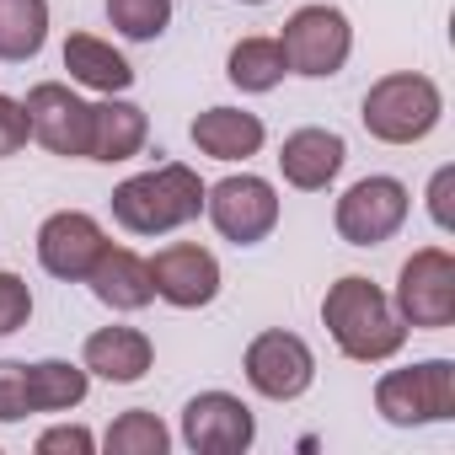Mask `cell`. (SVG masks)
<instances>
[{"mask_svg":"<svg viewBox=\"0 0 455 455\" xmlns=\"http://www.w3.org/2000/svg\"><path fill=\"white\" fill-rule=\"evenodd\" d=\"M28 316H33V290H28V279H22V274H0V338L22 332Z\"/></svg>","mask_w":455,"mask_h":455,"instance_id":"25","label":"cell"},{"mask_svg":"<svg viewBox=\"0 0 455 455\" xmlns=\"http://www.w3.org/2000/svg\"><path fill=\"white\" fill-rule=\"evenodd\" d=\"M343 161H348V145H343L338 129H295V134H284V145H279V172H284V182L300 188V193L332 188L338 172H343Z\"/></svg>","mask_w":455,"mask_h":455,"instance_id":"14","label":"cell"},{"mask_svg":"<svg viewBox=\"0 0 455 455\" xmlns=\"http://www.w3.org/2000/svg\"><path fill=\"white\" fill-rule=\"evenodd\" d=\"M204 214L209 225L225 236V242H236V247H258L274 236V225H279V193L268 177H220L214 188H204Z\"/></svg>","mask_w":455,"mask_h":455,"instance_id":"7","label":"cell"},{"mask_svg":"<svg viewBox=\"0 0 455 455\" xmlns=\"http://www.w3.org/2000/svg\"><path fill=\"white\" fill-rule=\"evenodd\" d=\"M150 140V118L145 108L124 102V97H108L92 108V140H86V161H134Z\"/></svg>","mask_w":455,"mask_h":455,"instance_id":"17","label":"cell"},{"mask_svg":"<svg viewBox=\"0 0 455 455\" xmlns=\"http://www.w3.org/2000/svg\"><path fill=\"white\" fill-rule=\"evenodd\" d=\"M81 364H86V375H102L113 386H134L156 364V343L140 327H97L81 348Z\"/></svg>","mask_w":455,"mask_h":455,"instance_id":"15","label":"cell"},{"mask_svg":"<svg viewBox=\"0 0 455 455\" xmlns=\"http://www.w3.org/2000/svg\"><path fill=\"white\" fill-rule=\"evenodd\" d=\"M108 22L129 44H156L172 22V0H108Z\"/></svg>","mask_w":455,"mask_h":455,"instance_id":"24","label":"cell"},{"mask_svg":"<svg viewBox=\"0 0 455 455\" xmlns=\"http://www.w3.org/2000/svg\"><path fill=\"white\" fill-rule=\"evenodd\" d=\"M375 407L396 428L450 423L455 418V359H423L407 370H386L375 380Z\"/></svg>","mask_w":455,"mask_h":455,"instance_id":"4","label":"cell"},{"mask_svg":"<svg viewBox=\"0 0 455 455\" xmlns=\"http://www.w3.org/2000/svg\"><path fill=\"white\" fill-rule=\"evenodd\" d=\"M65 70H70L76 86H92V92H102V97H124V92L134 86V65H129L113 44H102V38H92V33H70V38H65Z\"/></svg>","mask_w":455,"mask_h":455,"instance_id":"19","label":"cell"},{"mask_svg":"<svg viewBox=\"0 0 455 455\" xmlns=\"http://www.w3.org/2000/svg\"><path fill=\"white\" fill-rule=\"evenodd\" d=\"M86 391H92L86 364H70V359L28 364V412H70L86 402Z\"/></svg>","mask_w":455,"mask_h":455,"instance_id":"20","label":"cell"},{"mask_svg":"<svg viewBox=\"0 0 455 455\" xmlns=\"http://www.w3.org/2000/svg\"><path fill=\"white\" fill-rule=\"evenodd\" d=\"M247 6H268V0H247Z\"/></svg>","mask_w":455,"mask_h":455,"instance_id":"30","label":"cell"},{"mask_svg":"<svg viewBox=\"0 0 455 455\" xmlns=\"http://www.w3.org/2000/svg\"><path fill=\"white\" fill-rule=\"evenodd\" d=\"M28 418V364L0 359V423Z\"/></svg>","mask_w":455,"mask_h":455,"instance_id":"26","label":"cell"},{"mask_svg":"<svg viewBox=\"0 0 455 455\" xmlns=\"http://www.w3.org/2000/svg\"><path fill=\"white\" fill-rule=\"evenodd\" d=\"M242 370H247V386H252L258 396H268V402H295V396H306L311 380H316V354H311V343H306L300 332L268 327V332H258V338L247 343Z\"/></svg>","mask_w":455,"mask_h":455,"instance_id":"9","label":"cell"},{"mask_svg":"<svg viewBox=\"0 0 455 455\" xmlns=\"http://www.w3.org/2000/svg\"><path fill=\"white\" fill-rule=\"evenodd\" d=\"M279 49H284V65L290 76H306V81H327L348 65L354 54V28L338 6H300L284 33H279Z\"/></svg>","mask_w":455,"mask_h":455,"instance_id":"6","label":"cell"},{"mask_svg":"<svg viewBox=\"0 0 455 455\" xmlns=\"http://www.w3.org/2000/svg\"><path fill=\"white\" fill-rule=\"evenodd\" d=\"M92 450H97V439L81 423H60V428L38 434V455H92Z\"/></svg>","mask_w":455,"mask_h":455,"instance_id":"27","label":"cell"},{"mask_svg":"<svg viewBox=\"0 0 455 455\" xmlns=\"http://www.w3.org/2000/svg\"><path fill=\"white\" fill-rule=\"evenodd\" d=\"M225 76H231V86H242V92H274L290 76L279 38H242L231 49V60H225Z\"/></svg>","mask_w":455,"mask_h":455,"instance_id":"22","label":"cell"},{"mask_svg":"<svg viewBox=\"0 0 455 455\" xmlns=\"http://www.w3.org/2000/svg\"><path fill=\"white\" fill-rule=\"evenodd\" d=\"M450 188H455V166H439L434 182H428V214H434L439 231H450V225H455V214H450Z\"/></svg>","mask_w":455,"mask_h":455,"instance_id":"29","label":"cell"},{"mask_svg":"<svg viewBox=\"0 0 455 455\" xmlns=\"http://www.w3.org/2000/svg\"><path fill=\"white\" fill-rule=\"evenodd\" d=\"M188 134H193V145H198L204 156H214V161H247V156H258L263 140H268L263 118H258V113H242V108H209V113H198V118L188 124Z\"/></svg>","mask_w":455,"mask_h":455,"instance_id":"18","label":"cell"},{"mask_svg":"<svg viewBox=\"0 0 455 455\" xmlns=\"http://www.w3.org/2000/svg\"><path fill=\"white\" fill-rule=\"evenodd\" d=\"M28 140H33V129H28V108H22L17 97L0 92V156H17Z\"/></svg>","mask_w":455,"mask_h":455,"instance_id":"28","label":"cell"},{"mask_svg":"<svg viewBox=\"0 0 455 455\" xmlns=\"http://www.w3.org/2000/svg\"><path fill=\"white\" fill-rule=\"evenodd\" d=\"M49 44V0H0V60L22 65Z\"/></svg>","mask_w":455,"mask_h":455,"instance_id":"21","label":"cell"},{"mask_svg":"<svg viewBox=\"0 0 455 455\" xmlns=\"http://www.w3.org/2000/svg\"><path fill=\"white\" fill-rule=\"evenodd\" d=\"M28 129L33 140L49 150V156H86V140H92V102H81L65 81H38L28 92Z\"/></svg>","mask_w":455,"mask_h":455,"instance_id":"11","label":"cell"},{"mask_svg":"<svg viewBox=\"0 0 455 455\" xmlns=\"http://www.w3.org/2000/svg\"><path fill=\"white\" fill-rule=\"evenodd\" d=\"M150 284H156V295L166 306L198 311V306H209L220 295V263L198 242H172V247H161L150 258Z\"/></svg>","mask_w":455,"mask_h":455,"instance_id":"13","label":"cell"},{"mask_svg":"<svg viewBox=\"0 0 455 455\" xmlns=\"http://www.w3.org/2000/svg\"><path fill=\"white\" fill-rule=\"evenodd\" d=\"M102 247H108V236L86 209H60L38 225V263H44V274L65 279V284H86Z\"/></svg>","mask_w":455,"mask_h":455,"instance_id":"12","label":"cell"},{"mask_svg":"<svg viewBox=\"0 0 455 455\" xmlns=\"http://www.w3.org/2000/svg\"><path fill=\"white\" fill-rule=\"evenodd\" d=\"M86 284H92V295H97L108 311H145V306L156 300L150 263H145L140 252H129V247H113V242H108L102 258L92 263Z\"/></svg>","mask_w":455,"mask_h":455,"instance_id":"16","label":"cell"},{"mask_svg":"<svg viewBox=\"0 0 455 455\" xmlns=\"http://www.w3.org/2000/svg\"><path fill=\"white\" fill-rule=\"evenodd\" d=\"M322 327L332 332V343L359 359V364H380V359H396L402 343H407V322L396 316L391 295L375 290L364 274H343L327 300H322Z\"/></svg>","mask_w":455,"mask_h":455,"instance_id":"1","label":"cell"},{"mask_svg":"<svg viewBox=\"0 0 455 455\" xmlns=\"http://www.w3.org/2000/svg\"><path fill=\"white\" fill-rule=\"evenodd\" d=\"M359 118H364L370 140H380V145H418V140H428V134L439 129L444 97H439V86H434L428 76H418V70H391V76H380V81L364 92Z\"/></svg>","mask_w":455,"mask_h":455,"instance_id":"3","label":"cell"},{"mask_svg":"<svg viewBox=\"0 0 455 455\" xmlns=\"http://www.w3.org/2000/svg\"><path fill=\"white\" fill-rule=\"evenodd\" d=\"M407 214H412V198H407V188L396 177H359L338 198L332 225H338V236L348 247H380L407 225Z\"/></svg>","mask_w":455,"mask_h":455,"instance_id":"8","label":"cell"},{"mask_svg":"<svg viewBox=\"0 0 455 455\" xmlns=\"http://www.w3.org/2000/svg\"><path fill=\"white\" fill-rule=\"evenodd\" d=\"M258 439V418L231 391H198L182 407V444L193 455H242Z\"/></svg>","mask_w":455,"mask_h":455,"instance_id":"10","label":"cell"},{"mask_svg":"<svg viewBox=\"0 0 455 455\" xmlns=\"http://www.w3.org/2000/svg\"><path fill=\"white\" fill-rule=\"evenodd\" d=\"M391 306L412 332H444L455 322V258L444 247H418L396 274Z\"/></svg>","mask_w":455,"mask_h":455,"instance_id":"5","label":"cell"},{"mask_svg":"<svg viewBox=\"0 0 455 455\" xmlns=\"http://www.w3.org/2000/svg\"><path fill=\"white\" fill-rule=\"evenodd\" d=\"M102 444H108V455H166V450H172V434H166V423H161L156 412L129 407V412H118V418L108 423Z\"/></svg>","mask_w":455,"mask_h":455,"instance_id":"23","label":"cell"},{"mask_svg":"<svg viewBox=\"0 0 455 455\" xmlns=\"http://www.w3.org/2000/svg\"><path fill=\"white\" fill-rule=\"evenodd\" d=\"M198 214H204V177L182 161H166L113 188V220L129 236H166Z\"/></svg>","mask_w":455,"mask_h":455,"instance_id":"2","label":"cell"}]
</instances>
